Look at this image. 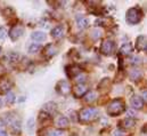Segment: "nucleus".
Returning a JSON list of instances; mask_svg holds the SVG:
<instances>
[{
	"label": "nucleus",
	"mask_w": 147,
	"mask_h": 136,
	"mask_svg": "<svg viewBox=\"0 0 147 136\" xmlns=\"http://www.w3.org/2000/svg\"><path fill=\"white\" fill-rule=\"evenodd\" d=\"M129 77H130L131 80L137 81V80H139V79L142 78V71L138 70V69H134V70L130 71V75H129Z\"/></svg>",
	"instance_id": "6ab92c4d"
},
{
	"label": "nucleus",
	"mask_w": 147,
	"mask_h": 136,
	"mask_svg": "<svg viewBox=\"0 0 147 136\" xmlns=\"http://www.w3.org/2000/svg\"><path fill=\"white\" fill-rule=\"evenodd\" d=\"M7 35V30L5 27H0V39H5Z\"/></svg>",
	"instance_id": "cd10ccee"
},
{
	"label": "nucleus",
	"mask_w": 147,
	"mask_h": 136,
	"mask_svg": "<svg viewBox=\"0 0 147 136\" xmlns=\"http://www.w3.org/2000/svg\"><path fill=\"white\" fill-rule=\"evenodd\" d=\"M125 109V105H124V102L122 100H114L109 104L107 106V112L110 116H119L121 114Z\"/></svg>",
	"instance_id": "f257e3e1"
},
{
	"label": "nucleus",
	"mask_w": 147,
	"mask_h": 136,
	"mask_svg": "<svg viewBox=\"0 0 147 136\" xmlns=\"http://www.w3.org/2000/svg\"><path fill=\"white\" fill-rule=\"evenodd\" d=\"M88 24H89V22H88L87 17H84L82 15L76 16V25H78L79 29H86L88 27Z\"/></svg>",
	"instance_id": "ddd939ff"
},
{
	"label": "nucleus",
	"mask_w": 147,
	"mask_h": 136,
	"mask_svg": "<svg viewBox=\"0 0 147 136\" xmlns=\"http://www.w3.org/2000/svg\"><path fill=\"white\" fill-rule=\"evenodd\" d=\"M56 90L61 94V95H67L71 93V86L67 81L65 80H61L58 81L57 86H56Z\"/></svg>",
	"instance_id": "39448f33"
},
{
	"label": "nucleus",
	"mask_w": 147,
	"mask_h": 136,
	"mask_svg": "<svg viewBox=\"0 0 147 136\" xmlns=\"http://www.w3.org/2000/svg\"><path fill=\"white\" fill-rule=\"evenodd\" d=\"M145 50H146V53H147V44L145 45Z\"/></svg>",
	"instance_id": "4c0bfd02"
},
{
	"label": "nucleus",
	"mask_w": 147,
	"mask_h": 136,
	"mask_svg": "<svg viewBox=\"0 0 147 136\" xmlns=\"http://www.w3.org/2000/svg\"><path fill=\"white\" fill-rule=\"evenodd\" d=\"M0 54H1V47H0Z\"/></svg>",
	"instance_id": "58836bf2"
},
{
	"label": "nucleus",
	"mask_w": 147,
	"mask_h": 136,
	"mask_svg": "<svg viewBox=\"0 0 147 136\" xmlns=\"http://www.w3.org/2000/svg\"><path fill=\"white\" fill-rule=\"evenodd\" d=\"M120 53L122 54V55H129V54H131L132 53V46L130 45V44H124V45H122V47L120 48Z\"/></svg>",
	"instance_id": "a211bd4d"
},
{
	"label": "nucleus",
	"mask_w": 147,
	"mask_h": 136,
	"mask_svg": "<svg viewBox=\"0 0 147 136\" xmlns=\"http://www.w3.org/2000/svg\"><path fill=\"white\" fill-rule=\"evenodd\" d=\"M143 101L147 103V88L143 90Z\"/></svg>",
	"instance_id": "473e14b6"
},
{
	"label": "nucleus",
	"mask_w": 147,
	"mask_h": 136,
	"mask_svg": "<svg viewBox=\"0 0 147 136\" xmlns=\"http://www.w3.org/2000/svg\"><path fill=\"white\" fill-rule=\"evenodd\" d=\"M84 79H86V75H84L83 73H80L79 75H76V77H75V80L78 81V84H82L81 81H82V80H84Z\"/></svg>",
	"instance_id": "c85d7f7f"
},
{
	"label": "nucleus",
	"mask_w": 147,
	"mask_h": 136,
	"mask_svg": "<svg viewBox=\"0 0 147 136\" xmlns=\"http://www.w3.org/2000/svg\"><path fill=\"white\" fill-rule=\"evenodd\" d=\"M28 125H29V128H30V131H32V128H33V125H34V120L31 118V119H29V122H28Z\"/></svg>",
	"instance_id": "c756f323"
},
{
	"label": "nucleus",
	"mask_w": 147,
	"mask_h": 136,
	"mask_svg": "<svg viewBox=\"0 0 147 136\" xmlns=\"http://www.w3.org/2000/svg\"><path fill=\"white\" fill-rule=\"evenodd\" d=\"M48 136H64V132L61 129H51L48 132Z\"/></svg>",
	"instance_id": "5701e85b"
},
{
	"label": "nucleus",
	"mask_w": 147,
	"mask_h": 136,
	"mask_svg": "<svg viewBox=\"0 0 147 136\" xmlns=\"http://www.w3.org/2000/svg\"><path fill=\"white\" fill-rule=\"evenodd\" d=\"M3 106V102H2V100L0 99V107H2Z\"/></svg>",
	"instance_id": "c9c22d12"
},
{
	"label": "nucleus",
	"mask_w": 147,
	"mask_h": 136,
	"mask_svg": "<svg viewBox=\"0 0 147 136\" xmlns=\"http://www.w3.org/2000/svg\"><path fill=\"white\" fill-rule=\"evenodd\" d=\"M6 101H7V103H9V104H13V103L15 102V94L11 93V92L7 93V95H6Z\"/></svg>",
	"instance_id": "b1692460"
},
{
	"label": "nucleus",
	"mask_w": 147,
	"mask_h": 136,
	"mask_svg": "<svg viewBox=\"0 0 147 136\" xmlns=\"http://www.w3.org/2000/svg\"><path fill=\"white\" fill-rule=\"evenodd\" d=\"M114 48H115L114 41H112L110 39H105L100 45V53L103 55H111L114 52Z\"/></svg>",
	"instance_id": "20e7f679"
},
{
	"label": "nucleus",
	"mask_w": 147,
	"mask_h": 136,
	"mask_svg": "<svg viewBox=\"0 0 147 136\" xmlns=\"http://www.w3.org/2000/svg\"><path fill=\"white\" fill-rule=\"evenodd\" d=\"M23 32H24L23 25H22V24H16V25H14V27L10 29V31H9V37H10L11 40H16V39H18V38L23 34Z\"/></svg>",
	"instance_id": "423d86ee"
},
{
	"label": "nucleus",
	"mask_w": 147,
	"mask_h": 136,
	"mask_svg": "<svg viewBox=\"0 0 147 136\" xmlns=\"http://www.w3.org/2000/svg\"><path fill=\"white\" fill-rule=\"evenodd\" d=\"M64 34V27L63 25H57L51 30V35L55 39H61Z\"/></svg>",
	"instance_id": "f8f14e48"
},
{
	"label": "nucleus",
	"mask_w": 147,
	"mask_h": 136,
	"mask_svg": "<svg viewBox=\"0 0 147 136\" xmlns=\"http://www.w3.org/2000/svg\"><path fill=\"white\" fill-rule=\"evenodd\" d=\"M0 136H7V134L5 132H2V133H0Z\"/></svg>",
	"instance_id": "e433bc0d"
},
{
	"label": "nucleus",
	"mask_w": 147,
	"mask_h": 136,
	"mask_svg": "<svg viewBox=\"0 0 147 136\" xmlns=\"http://www.w3.org/2000/svg\"><path fill=\"white\" fill-rule=\"evenodd\" d=\"M11 88V82L8 78H2L0 80V94H7Z\"/></svg>",
	"instance_id": "6e6552de"
},
{
	"label": "nucleus",
	"mask_w": 147,
	"mask_h": 136,
	"mask_svg": "<svg viewBox=\"0 0 147 136\" xmlns=\"http://www.w3.org/2000/svg\"><path fill=\"white\" fill-rule=\"evenodd\" d=\"M66 73L69 74L70 78H73V77L75 78L76 75H79L81 73V69L76 65H70L66 68Z\"/></svg>",
	"instance_id": "9b49d317"
},
{
	"label": "nucleus",
	"mask_w": 147,
	"mask_h": 136,
	"mask_svg": "<svg viewBox=\"0 0 147 136\" xmlns=\"http://www.w3.org/2000/svg\"><path fill=\"white\" fill-rule=\"evenodd\" d=\"M88 90V87L84 84H76L73 87V94L76 97H82L83 95H86Z\"/></svg>",
	"instance_id": "0eeeda50"
},
{
	"label": "nucleus",
	"mask_w": 147,
	"mask_h": 136,
	"mask_svg": "<svg viewBox=\"0 0 147 136\" xmlns=\"http://www.w3.org/2000/svg\"><path fill=\"white\" fill-rule=\"evenodd\" d=\"M5 127H6V124H5V121L0 119V133H2V132H3Z\"/></svg>",
	"instance_id": "7c9ffc66"
},
{
	"label": "nucleus",
	"mask_w": 147,
	"mask_h": 136,
	"mask_svg": "<svg viewBox=\"0 0 147 136\" xmlns=\"http://www.w3.org/2000/svg\"><path fill=\"white\" fill-rule=\"evenodd\" d=\"M11 129L14 133H20L21 132V121L20 120H15L11 122Z\"/></svg>",
	"instance_id": "4be33fe9"
},
{
	"label": "nucleus",
	"mask_w": 147,
	"mask_h": 136,
	"mask_svg": "<svg viewBox=\"0 0 147 136\" xmlns=\"http://www.w3.org/2000/svg\"><path fill=\"white\" fill-rule=\"evenodd\" d=\"M40 48H41V46H40V45H38V44H32V45L29 47V52L33 54V53L39 52V50H40Z\"/></svg>",
	"instance_id": "393cba45"
},
{
	"label": "nucleus",
	"mask_w": 147,
	"mask_h": 136,
	"mask_svg": "<svg viewBox=\"0 0 147 136\" xmlns=\"http://www.w3.org/2000/svg\"><path fill=\"white\" fill-rule=\"evenodd\" d=\"M18 56L20 55L17 53H10V54H8V60L11 61V62H15V61L18 60Z\"/></svg>",
	"instance_id": "a878e982"
},
{
	"label": "nucleus",
	"mask_w": 147,
	"mask_h": 136,
	"mask_svg": "<svg viewBox=\"0 0 147 136\" xmlns=\"http://www.w3.org/2000/svg\"><path fill=\"white\" fill-rule=\"evenodd\" d=\"M96 116H97V110L95 107H86V109H82L80 111L79 119L82 122H88V121L92 120Z\"/></svg>",
	"instance_id": "7ed1b4c3"
},
{
	"label": "nucleus",
	"mask_w": 147,
	"mask_h": 136,
	"mask_svg": "<svg viewBox=\"0 0 147 136\" xmlns=\"http://www.w3.org/2000/svg\"><path fill=\"white\" fill-rule=\"evenodd\" d=\"M125 18H127V22L128 23H130V24H137L143 18V13H142V10L139 8H130L127 12Z\"/></svg>",
	"instance_id": "f03ea898"
},
{
	"label": "nucleus",
	"mask_w": 147,
	"mask_h": 136,
	"mask_svg": "<svg viewBox=\"0 0 147 136\" xmlns=\"http://www.w3.org/2000/svg\"><path fill=\"white\" fill-rule=\"evenodd\" d=\"M131 62H132L134 64H136V63H140V62H142V60H140L139 57H136V56H134V57H132V60H131Z\"/></svg>",
	"instance_id": "2f4dec72"
},
{
	"label": "nucleus",
	"mask_w": 147,
	"mask_h": 136,
	"mask_svg": "<svg viewBox=\"0 0 147 136\" xmlns=\"http://www.w3.org/2000/svg\"><path fill=\"white\" fill-rule=\"evenodd\" d=\"M56 124H57V126L59 128H66L69 126V119L66 117H64V116H59L57 118V120H56Z\"/></svg>",
	"instance_id": "dca6fc26"
},
{
	"label": "nucleus",
	"mask_w": 147,
	"mask_h": 136,
	"mask_svg": "<svg viewBox=\"0 0 147 136\" xmlns=\"http://www.w3.org/2000/svg\"><path fill=\"white\" fill-rule=\"evenodd\" d=\"M135 124H136L135 119H132V118H127V119H124V120L121 122V127L124 128V129H130V128H132V127L135 126Z\"/></svg>",
	"instance_id": "2eb2a0df"
},
{
	"label": "nucleus",
	"mask_w": 147,
	"mask_h": 136,
	"mask_svg": "<svg viewBox=\"0 0 147 136\" xmlns=\"http://www.w3.org/2000/svg\"><path fill=\"white\" fill-rule=\"evenodd\" d=\"M97 99V94L95 92H87L84 95V101L87 103H91L94 101H96Z\"/></svg>",
	"instance_id": "aec40b11"
},
{
	"label": "nucleus",
	"mask_w": 147,
	"mask_h": 136,
	"mask_svg": "<svg viewBox=\"0 0 147 136\" xmlns=\"http://www.w3.org/2000/svg\"><path fill=\"white\" fill-rule=\"evenodd\" d=\"M91 37L96 40V39H98L99 37H100V31L98 30V29H95V30H92L91 31Z\"/></svg>",
	"instance_id": "bb28decb"
},
{
	"label": "nucleus",
	"mask_w": 147,
	"mask_h": 136,
	"mask_svg": "<svg viewBox=\"0 0 147 136\" xmlns=\"http://www.w3.org/2000/svg\"><path fill=\"white\" fill-rule=\"evenodd\" d=\"M56 53H57V49L53 44H48L45 47V55L47 57H53V56H55Z\"/></svg>",
	"instance_id": "4468645a"
},
{
	"label": "nucleus",
	"mask_w": 147,
	"mask_h": 136,
	"mask_svg": "<svg viewBox=\"0 0 147 136\" xmlns=\"http://www.w3.org/2000/svg\"><path fill=\"white\" fill-rule=\"evenodd\" d=\"M128 114H129V116H131V117H134V116H135L136 113H135V112H134L132 110H128Z\"/></svg>",
	"instance_id": "f704fd0d"
},
{
	"label": "nucleus",
	"mask_w": 147,
	"mask_h": 136,
	"mask_svg": "<svg viewBox=\"0 0 147 136\" xmlns=\"http://www.w3.org/2000/svg\"><path fill=\"white\" fill-rule=\"evenodd\" d=\"M130 103H131L132 107H135L136 110H140V109L144 106V101H143V99H142L140 96H137V95H135V96L131 97Z\"/></svg>",
	"instance_id": "1a4fd4ad"
},
{
	"label": "nucleus",
	"mask_w": 147,
	"mask_h": 136,
	"mask_svg": "<svg viewBox=\"0 0 147 136\" xmlns=\"http://www.w3.org/2000/svg\"><path fill=\"white\" fill-rule=\"evenodd\" d=\"M145 45H146L145 38H144L143 35L138 37V38H137V41H136V46L138 47V49H143V48L145 47Z\"/></svg>",
	"instance_id": "412c9836"
},
{
	"label": "nucleus",
	"mask_w": 147,
	"mask_h": 136,
	"mask_svg": "<svg viewBox=\"0 0 147 136\" xmlns=\"http://www.w3.org/2000/svg\"><path fill=\"white\" fill-rule=\"evenodd\" d=\"M31 38H32V40H34L37 42H41V41H43L46 39V34L43 32H41V31H34L31 34Z\"/></svg>",
	"instance_id": "f3484780"
},
{
	"label": "nucleus",
	"mask_w": 147,
	"mask_h": 136,
	"mask_svg": "<svg viewBox=\"0 0 147 136\" xmlns=\"http://www.w3.org/2000/svg\"><path fill=\"white\" fill-rule=\"evenodd\" d=\"M113 136H124V134L121 132V131H116L115 133H114V135Z\"/></svg>",
	"instance_id": "72a5a7b5"
},
{
	"label": "nucleus",
	"mask_w": 147,
	"mask_h": 136,
	"mask_svg": "<svg viewBox=\"0 0 147 136\" xmlns=\"http://www.w3.org/2000/svg\"><path fill=\"white\" fill-rule=\"evenodd\" d=\"M56 110H57V105H56V103L54 102H48L43 105V112L49 114V116L54 114L56 112Z\"/></svg>",
	"instance_id": "9d476101"
}]
</instances>
